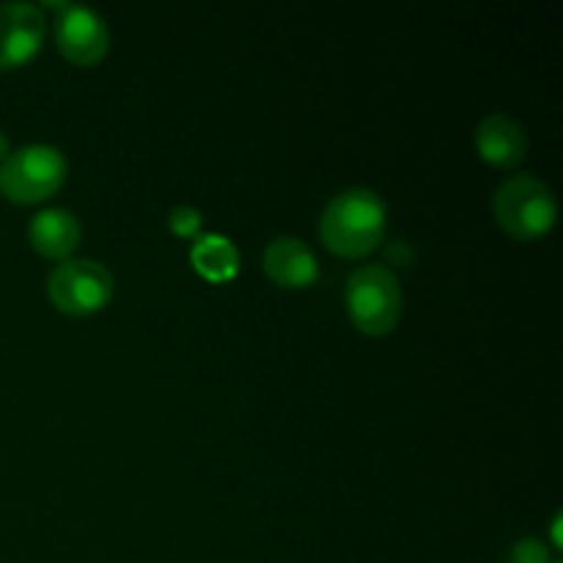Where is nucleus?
Returning <instances> with one entry per match:
<instances>
[{"label": "nucleus", "mask_w": 563, "mask_h": 563, "mask_svg": "<svg viewBox=\"0 0 563 563\" xmlns=\"http://www.w3.org/2000/svg\"><path fill=\"white\" fill-rule=\"evenodd\" d=\"M388 229V207L368 187H350L330 198L319 218V240L341 258H363L377 251Z\"/></svg>", "instance_id": "f257e3e1"}, {"label": "nucleus", "mask_w": 563, "mask_h": 563, "mask_svg": "<svg viewBox=\"0 0 563 563\" xmlns=\"http://www.w3.org/2000/svg\"><path fill=\"white\" fill-rule=\"evenodd\" d=\"M493 214L500 229L522 242L542 240L553 231L559 220V203L553 190L533 174H520L506 179L495 190Z\"/></svg>", "instance_id": "f03ea898"}, {"label": "nucleus", "mask_w": 563, "mask_h": 563, "mask_svg": "<svg viewBox=\"0 0 563 563\" xmlns=\"http://www.w3.org/2000/svg\"><path fill=\"white\" fill-rule=\"evenodd\" d=\"M346 313L366 335H388L399 324L405 295L396 273L385 264H363L346 280Z\"/></svg>", "instance_id": "7ed1b4c3"}, {"label": "nucleus", "mask_w": 563, "mask_h": 563, "mask_svg": "<svg viewBox=\"0 0 563 563\" xmlns=\"http://www.w3.org/2000/svg\"><path fill=\"white\" fill-rule=\"evenodd\" d=\"M66 157L49 143H31L0 163V192L14 203H38L64 187Z\"/></svg>", "instance_id": "20e7f679"}, {"label": "nucleus", "mask_w": 563, "mask_h": 563, "mask_svg": "<svg viewBox=\"0 0 563 563\" xmlns=\"http://www.w3.org/2000/svg\"><path fill=\"white\" fill-rule=\"evenodd\" d=\"M113 275L91 258H66L49 273L47 295L60 313L91 317L113 300Z\"/></svg>", "instance_id": "39448f33"}, {"label": "nucleus", "mask_w": 563, "mask_h": 563, "mask_svg": "<svg viewBox=\"0 0 563 563\" xmlns=\"http://www.w3.org/2000/svg\"><path fill=\"white\" fill-rule=\"evenodd\" d=\"M55 47L75 66L99 64L110 49L108 22L91 5H60L55 22Z\"/></svg>", "instance_id": "423d86ee"}, {"label": "nucleus", "mask_w": 563, "mask_h": 563, "mask_svg": "<svg viewBox=\"0 0 563 563\" xmlns=\"http://www.w3.org/2000/svg\"><path fill=\"white\" fill-rule=\"evenodd\" d=\"M47 36L44 11L33 3H0V71L36 58Z\"/></svg>", "instance_id": "0eeeda50"}, {"label": "nucleus", "mask_w": 563, "mask_h": 563, "mask_svg": "<svg viewBox=\"0 0 563 563\" xmlns=\"http://www.w3.org/2000/svg\"><path fill=\"white\" fill-rule=\"evenodd\" d=\"M264 273L284 289H308L319 278V262L297 236H278L264 251Z\"/></svg>", "instance_id": "6e6552de"}, {"label": "nucleus", "mask_w": 563, "mask_h": 563, "mask_svg": "<svg viewBox=\"0 0 563 563\" xmlns=\"http://www.w3.org/2000/svg\"><path fill=\"white\" fill-rule=\"evenodd\" d=\"M27 240H31V247L38 256L66 262L80 247L82 225L69 209H42L27 225Z\"/></svg>", "instance_id": "1a4fd4ad"}, {"label": "nucleus", "mask_w": 563, "mask_h": 563, "mask_svg": "<svg viewBox=\"0 0 563 563\" xmlns=\"http://www.w3.org/2000/svg\"><path fill=\"white\" fill-rule=\"evenodd\" d=\"M476 152L482 154L484 163L495 168H515L528 152L526 130L517 119L504 113H493L476 126Z\"/></svg>", "instance_id": "9d476101"}, {"label": "nucleus", "mask_w": 563, "mask_h": 563, "mask_svg": "<svg viewBox=\"0 0 563 563\" xmlns=\"http://www.w3.org/2000/svg\"><path fill=\"white\" fill-rule=\"evenodd\" d=\"M192 267L198 269V275H203L207 280H231L240 273V253L231 245V240L220 234H207L192 245L190 251Z\"/></svg>", "instance_id": "9b49d317"}, {"label": "nucleus", "mask_w": 563, "mask_h": 563, "mask_svg": "<svg viewBox=\"0 0 563 563\" xmlns=\"http://www.w3.org/2000/svg\"><path fill=\"white\" fill-rule=\"evenodd\" d=\"M201 212L192 207H174L168 214V225L176 236H196L201 231Z\"/></svg>", "instance_id": "f8f14e48"}, {"label": "nucleus", "mask_w": 563, "mask_h": 563, "mask_svg": "<svg viewBox=\"0 0 563 563\" xmlns=\"http://www.w3.org/2000/svg\"><path fill=\"white\" fill-rule=\"evenodd\" d=\"M511 563H548V548L539 539H522L511 550Z\"/></svg>", "instance_id": "ddd939ff"}, {"label": "nucleus", "mask_w": 563, "mask_h": 563, "mask_svg": "<svg viewBox=\"0 0 563 563\" xmlns=\"http://www.w3.org/2000/svg\"><path fill=\"white\" fill-rule=\"evenodd\" d=\"M11 154V141H9V135H5L3 130H0V163H3L5 157H9Z\"/></svg>", "instance_id": "4468645a"}, {"label": "nucleus", "mask_w": 563, "mask_h": 563, "mask_svg": "<svg viewBox=\"0 0 563 563\" xmlns=\"http://www.w3.org/2000/svg\"><path fill=\"white\" fill-rule=\"evenodd\" d=\"M553 542H555V548H561V544H563V539H561V515H555V520H553Z\"/></svg>", "instance_id": "2eb2a0df"}]
</instances>
